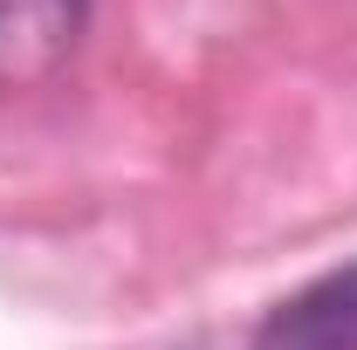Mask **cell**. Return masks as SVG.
Listing matches in <instances>:
<instances>
[{"mask_svg": "<svg viewBox=\"0 0 357 350\" xmlns=\"http://www.w3.org/2000/svg\"><path fill=\"white\" fill-rule=\"evenodd\" d=\"M255 350H357V261L289 296L261 323Z\"/></svg>", "mask_w": 357, "mask_h": 350, "instance_id": "6da1fadb", "label": "cell"}]
</instances>
